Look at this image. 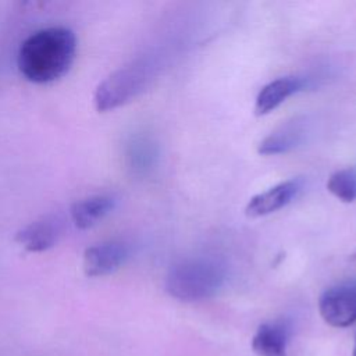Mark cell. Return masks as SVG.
Listing matches in <instances>:
<instances>
[{
  "mask_svg": "<svg viewBox=\"0 0 356 356\" xmlns=\"http://www.w3.org/2000/svg\"><path fill=\"white\" fill-rule=\"evenodd\" d=\"M157 64L150 57H140L115 70L97 86L93 102L99 111H108L140 95L154 79Z\"/></svg>",
  "mask_w": 356,
  "mask_h": 356,
  "instance_id": "3",
  "label": "cell"
},
{
  "mask_svg": "<svg viewBox=\"0 0 356 356\" xmlns=\"http://www.w3.org/2000/svg\"><path fill=\"white\" fill-rule=\"evenodd\" d=\"M318 310L331 327L352 325L356 321V285L342 284L327 289L318 300Z\"/></svg>",
  "mask_w": 356,
  "mask_h": 356,
  "instance_id": "4",
  "label": "cell"
},
{
  "mask_svg": "<svg viewBox=\"0 0 356 356\" xmlns=\"http://www.w3.org/2000/svg\"><path fill=\"white\" fill-rule=\"evenodd\" d=\"M64 232V220L60 214L43 216L15 234V241L28 252L39 253L53 248Z\"/></svg>",
  "mask_w": 356,
  "mask_h": 356,
  "instance_id": "6",
  "label": "cell"
},
{
  "mask_svg": "<svg viewBox=\"0 0 356 356\" xmlns=\"http://www.w3.org/2000/svg\"><path fill=\"white\" fill-rule=\"evenodd\" d=\"M310 129V121L306 115L293 117L280 125L275 131L267 135L257 146V152L263 156L288 153L300 146Z\"/></svg>",
  "mask_w": 356,
  "mask_h": 356,
  "instance_id": "7",
  "label": "cell"
},
{
  "mask_svg": "<svg viewBox=\"0 0 356 356\" xmlns=\"http://www.w3.org/2000/svg\"><path fill=\"white\" fill-rule=\"evenodd\" d=\"M129 249L122 241L111 239L86 248L83 271L88 277H104L117 271L128 259Z\"/></svg>",
  "mask_w": 356,
  "mask_h": 356,
  "instance_id": "5",
  "label": "cell"
},
{
  "mask_svg": "<svg viewBox=\"0 0 356 356\" xmlns=\"http://www.w3.org/2000/svg\"><path fill=\"white\" fill-rule=\"evenodd\" d=\"M353 356H356V339H355V349H353Z\"/></svg>",
  "mask_w": 356,
  "mask_h": 356,
  "instance_id": "13",
  "label": "cell"
},
{
  "mask_svg": "<svg viewBox=\"0 0 356 356\" xmlns=\"http://www.w3.org/2000/svg\"><path fill=\"white\" fill-rule=\"evenodd\" d=\"M225 280L224 266L210 257H195L174 264L165 278L167 292L179 300H199L214 295Z\"/></svg>",
  "mask_w": 356,
  "mask_h": 356,
  "instance_id": "2",
  "label": "cell"
},
{
  "mask_svg": "<svg viewBox=\"0 0 356 356\" xmlns=\"http://www.w3.org/2000/svg\"><path fill=\"white\" fill-rule=\"evenodd\" d=\"M76 36L65 26H49L25 38L17 53L19 74L33 83L60 79L72 65Z\"/></svg>",
  "mask_w": 356,
  "mask_h": 356,
  "instance_id": "1",
  "label": "cell"
},
{
  "mask_svg": "<svg viewBox=\"0 0 356 356\" xmlns=\"http://www.w3.org/2000/svg\"><path fill=\"white\" fill-rule=\"evenodd\" d=\"M115 197L110 193L92 195L75 202L70 207V220L76 228L88 229L100 222L115 207Z\"/></svg>",
  "mask_w": 356,
  "mask_h": 356,
  "instance_id": "9",
  "label": "cell"
},
{
  "mask_svg": "<svg viewBox=\"0 0 356 356\" xmlns=\"http://www.w3.org/2000/svg\"><path fill=\"white\" fill-rule=\"evenodd\" d=\"M286 330L277 323L261 324L252 339V349L257 356H288Z\"/></svg>",
  "mask_w": 356,
  "mask_h": 356,
  "instance_id": "11",
  "label": "cell"
},
{
  "mask_svg": "<svg viewBox=\"0 0 356 356\" xmlns=\"http://www.w3.org/2000/svg\"><path fill=\"white\" fill-rule=\"evenodd\" d=\"M306 82L302 78L285 76L268 82L261 88L256 97L254 113L256 115H264L282 104L288 97L305 88Z\"/></svg>",
  "mask_w": 356,
  "mask_h": 356,
  "instance_id": "10",
  "label": "cell"
},
{
  "mask_svg": "<svg viewBox=\"0 0 356 356\" xmlns=\"http://www.w3.org/2000/svg\"><path fill=\"white\" fill-rule=\"evenodd\" d=\"M327 189L337 199L352 203L356 200V168L349 167L335 171L327 181Z\"/></svg>",
  "mask_w": 356,
  "mask_h": 356,
  "instance_id": "12",
  "label": "cell"
},
{
  "mask_svg": "<svg viewBox=\"0 0 356 356\" xmlns=\"http://www.w3.org/2000/svg\"><path fill=\"white\" fill-rule=\"evenodd\" d=\"M302 188L303 181L300 178L281 182L268 191L253 196L245 207V214L250 218L268 216L289 204L300 193Z\"/></svg>",
  "mask_w": 356,
  "mask_h": 356,
  "instance_id": "8",
  "label": "cell"
}]
</instances>
